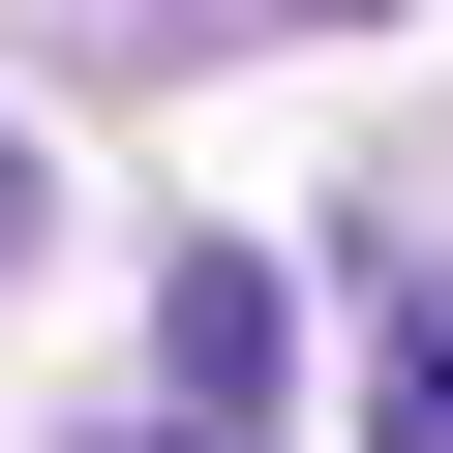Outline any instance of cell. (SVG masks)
Wrapping results in <instances>:
<instances>
[{"label": "cell", "instance_id": "6da1fadb", "mask_svg": "<svg viewBox=\"0 0 453 453\" xmlns=\"http://www.w3.org/2000/svg\"><path fill=\"white\" fill-rule=\"evenodd\" d=\"M151 423H211V453L273 423V273H242V242H181V273H151Z\"/></svg>", "mask_w": 453, "mask_h": 453}, {"label": "cell", "instance_id": "7a4b0ae2", "mask_svg": "<svg viewBox=\"0 0 453 453\" xmlns=\"http://www.w3.org/2000/svg\"><path fill=\"white\" fill-rule=\"evenodd\" d=\"M363 453H453V273H363Z\"/></svg>", "mask_w": 453, "mask_h": 453}, {"label": "cell", "instance_id": "3957f363", "mask_svg": "<svg viewBox=\"0 0 453 453\" xmlns=\"http://www.w3.org/2000/svg\"><path fill=\"white\" fill-rule=\"evenodd\" d=\"M31 211H61V181H31V121H0V273H31Z\"/></svg>", "mask_w": 453, "mask_h": 453}, {"label": "cell", "instance_id": "277c9868", "mask_svg": "<svg viewBox=\"0 0 453 453\" xmlns=\"http://www.w3.org/2000/svg\"><path fill=\"white\" fill-rule=\"evenodd\" d=\"M273 31H393V0H273Z\"/></svg>", "mask_w": 453, "mask_h": 453}, {"label": "cell", "instance_id": "5b68a950", "mask_svg": "<svg viewBox=\"0 0 453 453\" xmlns=\"http://www.w3.org/2000/svg\"><path fill=\"white\" fill-rule=\"evenodd\" d=\"M91 453H211V423H91Z\"/></svg>", "mask_w": 453, "mask_h": 453}]
</instances>
